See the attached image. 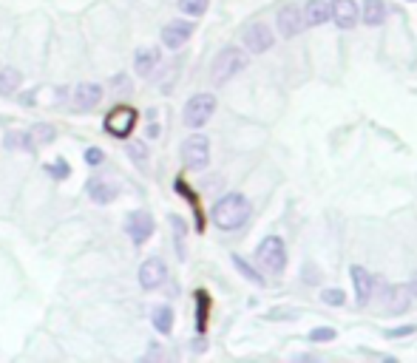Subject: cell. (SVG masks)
Returning <instances> with one entry per match:
<instances>
[{"mask_svg":"<svg viewBox=\"0 0 417 363\" xmlns=\"http://www.w3.org/2000/svg\"><path fill=\"white\" fill-rule=\"evenodd\" d=\"M29 133H32L35 142H52L54 139V128L52 125H35Z\"/></svg>","mask_w":417,"mask_h":363,"instance_id":"28","label":"cell"},{"mask_svg":"<svg viewBox=\"0 0 417 363\" xmlns=\"http://www.w3.org/2000/svg\"><path fill=\"white\" fill-rule=\"evenodd\" d=\"M383 18H386L383 0H366V6H363V23L366 26H380Z\"/></svg>","mask_w":417,"mask_h":363,"instance_id":"20","label":"cell"},{"mask_svg":"<svg viewBox=\"0 0 417 363\" xmlns=\"http://www.w3.org/2000/svg\"><path fill=\"white\" fill-rule=\"evenodd\" d=\"M207 4H211V0H179V9L190 18H199L207 12Z\"/></svg>","mask_w":417,"mask_h":363,"instance_id":"25","label":"cell"},{"mask_svg":"<svg viewBox=\"0 0 417 363\" xmlns=\"http://www.w3.org/2000/svg\"><path fill=\"white\" fill-rule=\"evenodd\" d=\"M213 111H216V97L213 94H196V97L187 100V105L182 111V119H184L187 128H201L207 119L213 117Z\"/></svg>","mask_w":417,"mask_h":363,"instance_id":"5","label":"cell"},{"mask_svg":"<svg viewBox=\"0 0 417 363\" xmlns=\"http://www.w3.org/2000/svg\"><path fill=\"white\" fill-rule=\"evenodd\" d=\"M321 301L329 304V307H343L346 304V292L343 290H324L321 292Z\"/></svg>","mask_w":417,"mask_h":363,"instance_id":"26","label":"cell"},{"mask_svg":"<svg viewBox=\"0 0 417 363\" xmlns=\"http://www.w3.org/2000/svg\"><path fill=\"white\" fill-rule=\"evenodd\" d=\"M256 258H259V264H262L264 270H270V273H284V267H287V244H284L278 236H267V239L259 244Z\"/></svg>","mask_w":417,"mask_h":363,"instance_id":"4","label":"cell"},{"mask_svg":"<svg viewBox=\"0 0 417 363\" xmlns=\"http://www.w3.org/2000/svg\"><path fill=\"white\" fill-rule=\"evenodd\" d=\"M207 309H211V298H207L204 290H199L196 292V329L199 332H204V326H207Z\"/></svg>","mask_w":417,"mask_h":363,"instance_id":"22","label":"cell"},{"mask_svg":"<svg viewBox=\"0 0 417 363\" xmlns=\"http://www.w3.org/2000/svg\"><path fill=\"white\" fill-rule=\"evenodd\" d=\"M46 170H49L52 176H57V179H63V176L69 173V167H66V162H57V165H46Z\"/></svg>","mask_w":417,"mask_h":363,"instance_id":"32","label":"cell"},{"mask_svg":"<svg viewBox=\"0 0 417 363\" xmlns=\"http://www.w3.org/2000/svg\"><path fill=\"white\" fill-rule=\"evenodd\" d=\"M276 23H278L281 37H295V35H301V32L307 29V23H304V12H301L295 4L281 6L278 15H276Z\"/></svg>","mask_w":417,"mask_h":363,"instance_id":"9","label":"cell"},{"mask_svg":"<svg viewBox=\"0 0 417 363\" xmlns=\"http://www.w3.org/2000/svg\"><path fill=\"white\" fill-rule=\"evenodd\" d=\"M102 128H105L111 136L125 139V136H131V131L136 128V111L128 108V105H117V108H111V111L105 114Z\"/></svg>","mask_w":417,"mask_h":363,"instance_id":"6","label":"cell"},{"mask_svg":"<svg viewBox=\"0 0 417 363\" xmlns=\"http://www.w3.org/2000/svg\"><path fill=\"white\" fill-rule=\"evenodd\" d=\"M128 153L134 156V162H136V165H142V167H145V159H148V148H145L142 142H131V145H128Z\"/></svg>","mask_w":417,"mask_h":363,"instance_id":"29","label":"cell"},{"mask_svg":"<svg viewBox=\"0 0 417 363\" xmlns=\"http://www.w3.org/2000/svg\"><path fill=\"white\" fill-rule=\"evenodd\" d=\"M193 23H187V20H173V23H168L165 29H162V43L168 46V49H179V46H184L187 40H190V35H193Z\"/></svg>","mask_w":417,"mask_h":363,"instance_id":"15","label":"cell"},{"mask_svg":"<svg viewBox=\"0 0 417 363\" xmlns=\"http://www.w3.org/2000/svg\"><path fill=\"white\" fill-rule=\"evenodd\" d=\"M327 20H329V0H307L304 23L307 26H324Z\"/></svg>","mask_w":417,"mask_h":363,"instance_id":"17","label":"cell"},{"mask_svg":"<svg viewBox=\"0 0 417 363\" xmlns=\"http://www.w3.org/2000/svg\"><path fill=\"white\" fill-rule=\"evenodd\" d=\"M182 162L187 170H204L211 162V139L204 133H193L182 145Z\"/></svg>","mask_w":417,"mask_h":363,"instance_id":"3","label":"cell"},{"mask_svg":"<svg viewBox=\"0 0 417 363\" xmlns=\"http://www.w3.org/2000/svg\"><path fill=\"white\" fill-rule=\"evenodd\" d=\"M20 71L18 69H0V94H12L20 85Z\"/></svg>","mask_w":417,"mask_h":363,"instance_id":"21","label":"cell"},{"mask_svg":"<svg viewBox=\"0 0 417 363\" xmlns=\"http://www.w3.org/2000/svg\"><path fill=\"white\" fill-rule=\"evenodd\" d=\"M88 196L97 202V205H111L117 196H119V185L105 176H97L88 182Z\"/></svg>","mask_w":417,"mask_h":363,"instance_id":"14","label":"cell"},{"mask_svg":"<svg viewBox=\"0 0 417 363\" xmlns=\"http://www.w3.org/2000/svg\"><path fill=\"white\" fill-rule=\"evenodd\" d=\"M242 40H245V46H247V52H253V54H264V52H270L273 49V29L267 26V23H250L245 32H242Z\"/></svg>","mask_w":417,"mask_h":363,"instance_id":"8","label":"cell"},{"mask_svg":"<svg viewBox=\"0 0 417 363\" xmlns=\"http://www.w3.org/2000/svg\"><path fill=\"white\" fill-rule=\"evenodd\" d=\"M329 18L335 20L338 29H352L358 23V6H355V0H332V4H329Z\"/></svg>","mask_w":417,"mask_h":363,"instance_id":"13","label":"cell"},{"mask_svg":"<svg viewBox=\"0 0 417 363\" xmlns=\"http://www.w3.org/2000/svg\"><path fill=\"white\" fill-rule=\"evenodd\" d=\"M153 230H156V225H153V216L148 213V210H131L128 213V219H125V233L131 236V242L139 247V244H145L151 236H153Z\"/></svg>","mask_w":417,"mask_h":363,"instance_id":"7","label":"cell"},{"mask_svg":"<svg viewBox=\"0 0 417 363\" xmlns=\"http://www.w3.org/2000/svg\"><path fill=\"white\" fill-rule=\"evenodd\" d=\"M242 69H247V54H245L242 49H236V46H228V49H222V52L216 54V60H213V66H211V80H213L216 85H225V83H230Z\"/></svg>","mask_w":417,"mask_h":363,"instance_id":"2","label":"cell"},{"mask_svg":"<svg viewBox=\"0 0 417 363\" xmlns=\"http://www.w3.org/2000/svg\"><path fill=\"white\" fill-rule=\"evenodd\" d=\"M335 338H338V332L332 326H318V329L310 332V340H315V343H327V340H335Z\"/></svg>","mask_w":417,"mask_h":363,"instance_id":"27","label":"cell"},{"mask_svg":"<svg viewBox=\"0 0 417 363\" xmlns=\"http://www.w3.org/2000/svg\"><path fill=\"white\" fill-rule=\"evenodd\" d=\"M250 219V202L242 194H228L213 205V225L219 230H239Z\"/></svg>","mask_w":417,"mask_h":363,"instance_id":"1","label":"cell"},{"mask_svg":"<svg viewBox=\"0 0 417 363\" xmlns=\"http://www.w3.org/2000/svg\"><path fill=\"white\" fill-rule=\"evenodd\" d=\"M86 162H88L91 167L102 165V162H105V153H102V148H88V150H86Z\"/></svg>","mask_w":417,"mask_h":363,"instance_id":"30","label":"cell"},{"mask_svg":"<svg viewBox=\"0 0 417 363\" xmlns=\"http://www.w3.org/2000/svg\"><path fill=\"white\" fill-rule=\"evenodd\" d=\"M165 261L162 258H148V261H142V267H139V287L142 290H156L162 281H165Z\"/></svg>","mask_w":417,"mask_h":363,"instance_id":"16","label":"cell"},{"mask_svg":"<svg viewBox=\"0 0 417 363\" xmlns=\"http://www.w3.org/2000/svg\"><path fill=\"white\" fill-rule=\"evenodd\" d=\"M411 332H417V326H397V329H389L386 338H406V335H411Z\"/></svg>","mask_w":417,"mask_h":363,"instance_id":"31","label":"cell"},{"mask_svg":"<svg viewBox=\"0 0 417 363\" xmlns=\"http://www.w3.org/2000/svg\"><path fill=\"white\" fill-rule=\"evenodd\" d=\"M383 304H386V309H389L392 315H403V312L414 304V295H411L409 284H403V287H386Z\"/></svg>","mask_w":417,"mask_h":363,"instance_id":"12","label":"cell"},{"mask_svg":"<svg viewBox=\"0 0 417 363\" xmlns=\"http://www.w3.org/2000/svg\"><path fill=\"white\" fill-rule=\"evenodd\" d=\"M159 66V49H139L134 57V69L139 77H151L153 69Z\"/></svg>","mask_w":417,"mask_h":363,"instance_id":"18","label":"cell"},{"mask_svg":"<svg viewBox=\"0 0 417 363\" xmlns=\"http://www.w3.org/2000/svg\"><path fill=\"white\" fill-rule=\"evenodd\" d=\"M151 318H153V329H156V332H162V335H170V329H173V309H170L168 304H162V307H153Z\"/></svg>","mask_w":417,"mask_h":363,"instance_id":"19","label":"cell"},{"mask_svg":"<svg viewBox=\"0 0 417 363\" xmlns=\"http://www.w3.org/2000/svg\"><path fill=\"white\" fill-rule=\"evenodd\" d=\"M349 275H352V287H355V301H358V307H366L369 298H372V290H375V278H372V273L355 264V267L349 270Z\"/></svg>","mask_w":417,"mask_h":363,"instance_id":"11","label":"cell"},{"mask_svg":"<svg viewBox=\"0 0 417 363\" xmlns=\"http://www.w3.org/2000/svg\"><path fill=\"white\" fill-rule=\"evenodd\" d=\"M102 102V88L97 83H80L74 91H71V105L74 111H94L97 105Z\"/></svg>","mask_w":417,"mask_h":363,"instance_id":"10","label":"cell"},{"mask_svg":"<svg viewBox=\"0 0 417 363\" xmlns=\"http://www.w3.org/2000/svg\"><path fill=\"white\" fill-rule=\"evenodd\" d=\"M233 264H236V270H239L247 281H253L256 287H264V275H262V273H256V267H253L250 261H245L242 256H233Z\"/></svg>","mask_w":417,"mask_h":363,"instance_id":"23","label":"cell"},{"mask_svg":"<svg viewBox=\"0 0 417 363\" xmlns=\"http://www.w3.org/2000/svg\"><path fill=\"white\" fill-rule=\"evenodd\" d=\"M6 148H23V150H32L35 148V139L29 131H12L6 136Z\"/></svg>","mask_w":417,"mask_h":363,"instance_id":"24","label":"cell"}]
</instances>
